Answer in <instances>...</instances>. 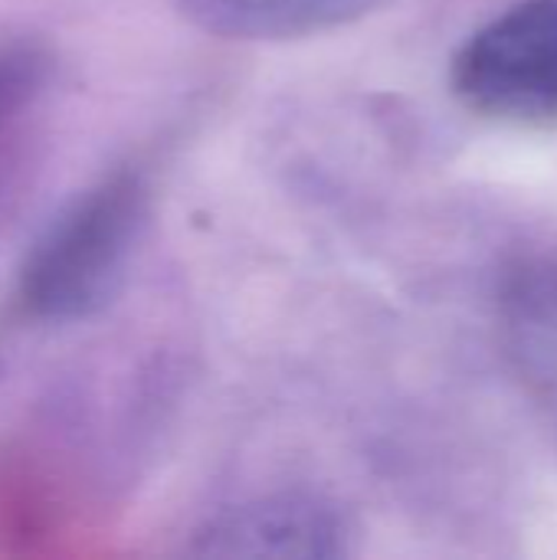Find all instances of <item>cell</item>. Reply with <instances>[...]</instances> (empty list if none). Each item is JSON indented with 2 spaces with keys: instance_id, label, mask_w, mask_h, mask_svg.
Wrapping results in <instances>:
<instances>
[{
  "instance_id": "6da1fadb",
  "label": "cell",
  "mask_w": 557,
  "mask_h": 560,
  "mask_svg": "<svg viewBox=\"0 0 557 560\" xmlns=\"http://www.w3.org/2000/svg\"><path fill=\"white\" fill-rule=\"evenodd\" d=\"M148 223V187L115 171L59 210L20 266V302L33 318L76 322L102 312L125 285Z\"/></svg>"
},
{
  "instance_id": "7a4b0ae2",
  "label": "cell",
  "mask_w": 557,
  "mask_h": 560,
  "mask_svg": "<svg viewBox=\"0 0 557 560\" xmlns=\"http://www.w3.org/2000/svg\"><path fill=\"white\" fill-rule=\"evenodd\" d=\"M453 92L483 118L557 125V0H525L476 30L453 59Z\"/></svg>"
},
{
  "instance_id": "3957f363",
  "label": "cell",
  "mask_w": 557,
  "mask_h": 560,
  "mask_svg": "<svg viewBox=\"0 0 557 560\" xmlns=\"http://www.w3.org/2000/svg\"><path fill=\"white\" fill-rule=\"evenodd\" d=\"M502 331L519 377L557 420V262H525L509 276Z\"/></svg>"
},
{
  "instance_id": "277c9868",
  "label": "cell",
  "mask_w": 557,
  "mask_h": 560,
  "mask_svg": "<svg viewBox=\"0 0 557 560\" xmlns=\"http://www.w3.org/2000/svg\"><path fill=\"white\" fill-rule=\"evenodd\" d=\"M177 13L220 39H299L368 13L378 0H174Z\"/></svg>"
},
{
  "instance_id": "5b68a950",
  "label": "cell",
  "mask_w": 557,
  "mask_h": 560,
  "mask_svg": "<svg viewBox=\"0 0 557 560\" xmlns=\"http://www.w3.org/2000/svg\"><path fill=\"white\" fill-rule=\"evenodd\" d=\"M338 535L332 515L315 505L282 502V505H256L240 509L236 515L213 525L210 551L213 555H332L325 545Z\"/></svg>"
}]
</instances>
